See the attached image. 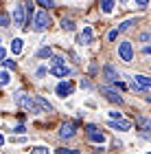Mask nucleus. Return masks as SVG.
I'll return each instance as SVG.
<instances>
[{
	"instance_id": "nucleus-22",
	"label": "nucleus",
	"mask_w": 151,
	"mask_h": 154,
	"mask_svg": "<svg viewBox=\"0 0 151 154\" xmlns=\"http://www.w3.org/2000/svg\"><path fill=\"white\" fill-rule=\"evenodd\" d=\"M11 82V77H9V73L7 71H0V86H7V84Z\"/></svg>"
},
{
	"instance_id": "nucleus-33",
	"label": "nucleus",
	"mask_w": 151,
	"mask_h": 154,
	"mask_svg": "<svg viewBox=\"0 0 151 154\" xmlns=\"http://www.w3.org/2000/svg\"><path fill=\"white\" fill-rule=\"evenodd\" d=\"M4 55H7V51H4V48H2V46H0V62H2V60H4Z\"/></svg>"
},
{
	"instance_id": "nucleus-1",
	"label": "nucleus",
	"mask_w": 151,
	"mask_h": 154,
	"mask_svg": "<svg viewBox=\"0 0 151 154\" xmlns=\"http://www.w3.org/2000/svg\"><path fill=\"white\" fill-rule=\"evenodd\" d=\"M16 103H18L22 110H26V112H39L37 106H35V101H33L26 93H18V95H16Z\"/></svg>"
},
{
	"instance_id": "nucleus-35",
	"label": "nucleus",
	"mask_w": 151,
	"mask_h": 154,
	"mask_svg": "<svg viewBox=\"0 0 151 154\" xmlns=\"http://www.w3.org/2000/svg\"><path fill=\"white\" fill-rule=\"evenodd\" d=\"M0 42H2V40H0Z\"/></svg>"
},
{
	"instance_id": "nucleus-17",
	"label": "nucleus",
	"mask_w": 151,
	"mask_h": 154,
	"mask_svg": "<svg viewBox=\"0 0 151 154\" xmlns=\"http://www.w3.org/2000/svg\"><path fill=\"white\" fill-rule=\"evenodd\" d=\"M11 53H13V55H20V53H22V40H20V38L11 40Z\"/></svg>"
},
{
	"instance_id": "nucleus-6",
	"label": "nucleus",
	"mask_w": 151,
	"mask_h": 154,
	"mask_svg": "<svg viewBox=\"0 0 151 154\" xmlns=\"http://www.w3.org/2000/svg\"><path fill=\"white\" fill-rule=\"evenodd\" d=\"M72 90H74V84H72V82H59L57 88H55V93H57L61 99H66V97L72 95Z\"/></svg>"
},
{
	"instance_id": "nucleus-2",
	"label": "nucleus",
	"mask_w": 151,
	"mask_h": 154,
	"mask_svg": "<svg viewBox=\"0 0 151 154\" xmlns=\"http://www.w3.org/2000/svg\"><path fill=\"white\" fill-rule=\"evenodd\" d=\"M33 29H35V31H39V33H42V31H46V29H48V24H51V18H48V13H46V11H39L37 13V16L35 18H33Z\"/></svg>"
},
{
	"instance_id": "nucleus-10",
	"label": "nucleus",
	"mask_w": 151,
	"mask_h": 154,
	"mask_svg": "<svg viewBox=\"0 0 151 154\" xmlns=\"http://www.w3.org/2000/svg\"><path fill=\"white\" fill-rule=\"evenodd\" d=\"M109 128H114V130H129V128H132V121H123V119H109Z\"/></svg>"
},
{
	"instance_id": "nucleus-20",
	"label": "nucleus",
	"mask_w": 151,
	"mask_h": 154,
	"mask_svg": "<svg viewBox=\"0 0 151 154\" xmlns=\"http://www.w3.org/2000/svg\"><path fill=\"white\" fill-rule=\"evenodd\" d=\"M59 26H61L64 31H72V29H74V22H72V20H68V18H61Z\"/></svg>"
},
{
	"instance_id": "nucleus-32",
	"label": "nucleus",
	"mask_w": 151,
	"mask_h": 154,
	"mask_svg": "<svg viewBox=\"0 0 151 154\" xmlns=\"http://www.w3.org/2000/svg\"><path fill=\"white\" fill-rule=\"evenodd\" d=\"M109 119H121V112H116V110H112V112H109Z\"/></svg>"
},
{
	"instance_id": "nucleus-13",
	"label": "nucleus",
	"mask_w": 151,
	"mask_h": 154,
	"mask_svg": "<svg viewBox=\"0 0 151 154\" xmlns=\"http://www.w3.org/2000/svg\"><path fill=\"white\" fill-rule=\"evenodd\" d=\"M134 82L138 84V86L145 90V93H147L149 86H151V77H147V75H134Z\"/></svg>"
},
{
	"instance_id": "nucleus-9",
	"label": "nucleus",
	"mask_w": 151,
	"mask_h": 154,
	"mask_svg": "<svg viewBox=\"0 0 151 154\" xmlns=\"http://www.w3.org/2000/svg\"><path fill=\"white\" fill-rule=\"evenodd\" d=\"M103 77H105V79L109 82V84H116V82H118V71H116V68L112 66V64H105V66H103Z\"/></svg>"
},
{
	"instance_id": "nucleus-24",
	"label": "nucleus",
	"mask_w": 151,
	"mask_h": 154,
	"mask_svg": "<svg viewBox=\"0 0 151 154\" xmlns=\"http://www.w3.org/2000/svg\"><path fill=\"white\" fill-rule=\"evenodd\" d=\"M37 2L44 7V11H46V9H53V7H55V2H53V0H37Z\"/></svg>"
},
{
	"instance_id": "nucleus-14",
	"label": "nucleus",
	"mask_w": 151,
	"mask_h": 154,
	"mask_svg": "<svg viewBox=\"0 0 151 154\" xmlns=\"http://www.w3.org/2000/svg\"><path fill=\"white\" fill-rule=\"evenodd\" d=\"M92 38H94L92 29H83V31L79 33V40H77V42H79V44H83V46H86V44H90V42H92Z\"/></svg>"
},
{
	"instance_id": "nucleus-11",
	"label": "nucleus",
	"mask_w": 151,
	"mask_h": 154,
	"mask_svg": "<svg viewBox=\"0 0 151 154\" xmlns=\"http://www.w3.org/2000/svg\"><path fill=\"white\" fill-rule=\"evenodd\" d=\"M13 24L24 26V5H18L16 9H13Z\"/></svg>"
},
{
	"instance_id": "nucleus-4",
	"label": "nucleus",
	"mask_w": 151,
	"mask_h": 154,
	"mask_svg": "<svg viewBox=\"0 0 151 154\" xmlns=\"http://www.w3.org/2000/svg\"><path fill=\"white\" fill-rule=\"evenodd\" d=\"M99 90H101L103 95H105V99H107V101L118 103V106L123 103V97L118 95V90H114V88H109V86H99Z\"/></svg>"
},
{
	"instance_id": "nucleus-15",
	"label": "nucleus",
	"mask_w": 151,
	"mask_h": 154,
	"mask_svg": "<svg viewBox=\"0 0 151 154\" xmlns=\"http://www.w3.org/2000/svg\"><path fill=\"white\" fill-rule=\"evenodd\" d=\"M51 73H53V75H57V77H68V75H70V68H68L66 64H64V66H53V68H51Z\"/></svg>"
},
{
	"instance_id": "nucleus-3",
	"label": "nucleus",
	"mask_w": 151,
	"mask_h": 154,
	"mask_svg": "<svg viewBox=\"0 0 151 154\" xmlns=\"http://www.w3.org/2000/svg\"><path fill=\"white\" fill-rule=\"evenodd\" d=\"M118 55H121V60L123 62H134V46H132V42H121V46H118Z\"/></svg>"
},
{
	"instance_id": "nucleus-27",
	"label": "nucleus",
	"mask_w": 151,
	"mask_h": 154,
	"mask_svg": "<svg viewBox=\"0 0 151 154\" xmlns=\"http://www.w3.org/2000/svg\"><path fill=\"white\" fill-rule=\"evenodd\" d=\"M116 35H118V31H116V29H112V31L107 33V40H109V42H114V40H116Z\"/></svg>"
},
{
	"instance_id": "nucleus-34",
	"label": "nucleus",
	"mask_w": 151,
	"mask_h": 154,
	"mask_svg": "<svg viewBox=\"0 0 151 154\" xmlns=\"http://www.w3.org/2000/svg\"><path fill=\"white\" fill-rule=\"evenodd\" d=\"M2 143H4V137H2V134H0V145H2Z\"/></svg>"
},
{
	"instance_id": "nucleus-28",
	"label": "nucleus",
	"mask_w": 151,
	"mask_h": 154,
	"mask_svg": "<svg viewBox=\"0 0 151 154\" xmlns=\"http://www.w3.org/2000/svg\"><path fill=\"white\" fill-rule=\"evenodd\" d=\"M13 132H18V134H24L26 128H24V125H16V128H13Z\"/></svg>"
},
{
	"instance_id": "nucleus-8",
	"label": "nucleus",
	"mask_w": 151,
	"mask_h": 154,
	"mask_svg": "<svg viewBox=\"0 0 151 154\" xmlns=\"http://www.w3.org/2000/svg\"><path fill=\"white\" fill-rule=\"evenodd\" d=\"M74 132H77V123L66 121V123H61V128H59V137L61 139H70V137H74Z\"/></svg>"
},
{
	"instance_id": "nucleus-23",
	"label": "nucleus",
	"mask_w": 151,
	"mask_h": 154,
	"mask_svg": "<svg viewBox=\"0 0 151 154\" xmlns=\"http://www.w3.org/2000/svg\"><path fill=\"white\" fill-rule=\"evenodd\" d=\"M57 154H81L79 150H70V148H57Z\"/></svg>"
},
{
	"instance_id": "nucleus-5",
	"label": "nucleus",
	"mask_w": 151,
	"mask_h": 154,
	"mask_svg": "<svg viewBox=\"0 0 151 154\" xmlns=\"http://www.w3.org/2000/svg\"><path fill=\"white\" fill-rule=\"evenodd\" d=\"M86 134H88V139H90L92 143H103V141H105V134H103L97 125H92V123L86 128Z\"/></svg>"
},
{
	"instance_id": "nucleus-31",
	"label": "nucleus",
	"mask_w": 151,
	"mask_h": 154,
	"mask_svg": "<svg viewBox=\"0 0 151 154\" xmlns=\"http://www.w3.org/2000/svg\"><path fill=\"white\" fill-rule=\"evenodd\" d=\"M149 38H151V35H149L147 31H145V33H140V42H149Z\"/></svg>"
},
{
	"instance_id": "nucleus-21",
	"label": "nucleus",
	"mask_w": 151,
	"mask_h": 154,
	"mask_svg": "<svg viewBox=\"0 0 151 154\" xmlns=\"http://www.w3.org/2000/svg\"><path fill=\"white\" fill-rule=\"evenodd\" d=\"M9 24H11V18H9V13L0 11V26H9Z\"/></svg>"
},
{
	"instance_id": "nucleus-25",
	"label": "nucleus",
	"mask_w": 151,
	"mask_h": 154,
	"mask_svg": "<svg viewBox=\"0 0 151 154\" xmlns=\"http://www.w3.org/2000/svg\"><path fill=\"white\" fill-rule=\"evenodd\" d=\"M31 154H48V148H33Z\"/></svg>"
},
{
	"instance_id": "nucleus-19",
	"label": "nucleus",
	"mask_w": 151,
	"mask_h": 154,
	"mask_svg": "<svg viewBox=\"0 0 151 154\" xmlns=\"http://www.w3.org/2000/svg\"><path fill=\"white\" fill-rule=\"evenodd\" d=\"M37 57L39 60H44V57H53V51H51V46H42L37 51Z\"/></svg>"
},
{
	"instance_id": "nucleus-18",
	"label": "nucleus",
	"mask_w": 151,
	"mask_h": 154,
	"mask_svg": "<svg viewBox=\"0 0 151 154\" xmlns=\"http://www.w3.org/2000/svg\"><path fill=\"white\" fill-rule=\"evenodd\" d=\"M114 7H116V0H101V9L105 13H112Z\"/></svg>"
},
{
	"instance_id": "nucleus-7",
	"label": "nucleus",
	"mask_w": 151,
	"mask_h": 154,
	"mask_svg": "<svg viewBox=\"0 0 151 154\" xmlns=\"http://www.w3.org/2000/svg\"><path fill=\"white\" fill-rule=\"evenodd\" d=\"M136 123H138V130H140V134L147 139L149 130H151V121H149V117H145V115H136Z\"/></svg>"
},
{
	"instance_id": "nucleus-29",
	"label": "nucleus",
	"mask_w": 151,
	"mask_h": 154,
	"mask_svg": "<svg viewBox=\"0 0 151 154\" xmlns=\"http://www.w3.org/2000/svg\"><path fill=\"white\" fill-rule=\"evenodd\" d=\"M2 62H4L7 68H16V62H13V60H2Z\"/></svg>"
},
{
	"instance_id": "nucleus-12",
	"label": "nucleus",
	"mask_w": 151,
	"mask_h": 154,
	"mask_svg": "<svg viewBox=\"0 0 151 154\" xmlns=\"http://www.w3.org/2000/svg\"><path fill=\"white\" fill-rule=\"evenodd\" d=\"M33 101H35V106H37V110H39V112H42V110H44V112H53V106H51V103L44 99V97H39V95H37Z\"/></svg>"
},
{
	"instance_id": "nucleus-26",
	"label": "nucleus",
	"mask_w": 151,
	"mask_h": 154,
	"mask_svg": "<svg viewBox=\"0 0 151 154\" xmlns=\"http://www.w3.org/2000/svg\"><path fill=\"white\" fill-rule=\"evenodd\" d=\"M129 88H132V90H136V93H145V90H142L140 86H138V84H136L134 79H132V84H129Z\"/></svg>"
},
{
	"instance_id": "nucleus-30",
	"label": "nucleus",
	"mask_w": 151,
	"mask_h": 154,
	"mask_svg": "<svg viewBox=\"0 0 151 154\" xmlns=\"http://www.w3.org/2000/svg\"><path fill=\"white\" fill-rule=\"evenodd\" d=\"M136 5H138V7H140V9H145V7L149 5V0H136Z\"/></svg>"
},
{
	"instance_id": "nucleus-16",
	"label": "nucleus",
	"mask_w": 151,
	"mask_h": 154,
	"mask_svg": "<svg viewBox=\"0 0 151 154\" xmlns=\"http://www.w3.org/2000/svg\"><path fill=\"white\" fill-rule=\"evenodd\" d=\"M134 24H138V18H129V20H125V22H123V24H121L116 31H118V33H123V31H127V29H132Z\"/></svg>"
}]
</instances>
